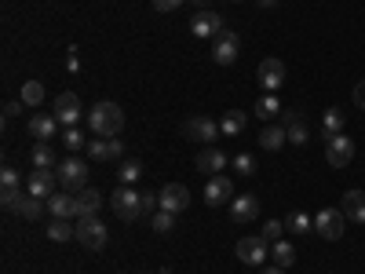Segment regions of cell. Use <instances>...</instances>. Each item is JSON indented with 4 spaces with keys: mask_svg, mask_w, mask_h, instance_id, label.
I'll list each match as a JSON object with an SVG mask.
<instances>
[{
    "mask_svg": "<svg viewBox=\"0 0 365 274\" xmlns=\"http://www.w3.org/2000/svg\"><path fill=\"white\" fill-rule=\"evenodd\" d=\"M88 125L96 136H117L120 128H125V110H120L117 103H96L88 110Z\"/></svg>",
    "mask_w": 365,
    "mask_h": 274,
    "instance_id": "cell-1",
    "label": "cell"
},
{
    "mask_svg": "<svg viewBox=\"0 0 365 274\" xmlns=\"http://www.w3.org/2000/svg\"><path fill=\"white\" fill-rule=\"evenodd\" d=\"M110 208H113V216L125 220V223L146 216V212H143V191H132L128 183H120V187L110 194Z\"/></svg>",
    "mask_w": 365,
    "mask_h": 274,
    "instance_id": "cell-2",
    "label": "cell"
},
{
    "mask_svg": "<svg viewBox=\"0 0 365 274\" xmlns=\"http://www.w3.org/2000/svg\"><path fill=\"white\" fill-rule=\"evenodd\" d=\"M77 241H81L84 249H91V253H103L106 241H110V227H106L99 216H81V223H77Z\"/></svg>",
    "mask_w": 365,
    "mask_h": 274,
    "instance_id": "cell-3",
    "label": "cell"
},
{
    "mask_svg": "<svg viewBox=\"0 0 365 274\" xmlns=\"http://www.w3.org/2000/svg\"><path fill=\"white\" fill-rule=\"evenodd\" d=\"M55 172H58V187L70 191V194H81V191L88 187V165L77 161V158H66Z\"/></svg>",
    "mask_w": 365,
    "mask_h": 274,
    "instance_id": "cell-4",
    "label": "cell"
},
{
    "mask_svg": "<svg viewBox=\"0 0 365 274\" xmlns=\"http://www.w3.org/2000/svg\"><path fill=\"white\" fill-rule=\"evenodd\" d=\"M314 230L325 238V241H340L344 230H347V216H344V208H322L318 216H314Z\"/></svg>",
    "mask_w": 365,
    "mask_h": 274,
    "instance_id": "cell-5",
    "label": "cell"
},
{
    "mask_svg": "<svg viewBox=\"0 0 365 274\" xmlns=\"http://www.w3.org/2000/svg\"><path fill=\"white\" fill-rule=\"evenodd\" d=\"M325 161L332 168H347L354 161V139H347L344 132L340 136H329L325 139Z\"/></svg>",
    "mask_w": 365,
    "mask_h": 274,
    "instance_id": "cell-6",
    "label": "cell"
},
{
    "mask_svg": "<svg viewBox=\"0 0 365 274\" xmlns=\"http://www.w3.org/2000/svg\"><path fill=\"white\" fill-rule=\"evenodd\" d=\"M182 136H187V139H194V143H205V146H212V143H216V136H220V121H212V117L197 113V117H190L187 125H182Z\"/></svg>",
    "mask_w": 365,
    "mask_h": 274,
    "instance_id": "cell-7",
    "label": "cell"
},
{
    "mask_svg": "<svg viewBox=\"0 0 365 274\" xmlns=\"http://www.w3.org/2000/svg\"><path fill=\"white\" fill-rule=\"evenodd\" d=\"M51 113L58 117V125H63V128H77V121H81V96H77V91H63V96H55Z\"/></svg>",
    "mask_w": 365,
    "mask_h": 274,
    "instance_id": "cell-8",
    "label": "cell"
},
{
    "mask_svg": "<svg viewBox=\"0 0 365 274\" xmlns=\"http://www.w3.org/2000/svg\"><path fill=\"white\" fill-rule=\"evenodd\" d=\"M88 158L91 161H117L120 154H125V146H120L117 136H96V139H88Z\"/></svg>",
    "mask_w": 365,
    "mask_h": 274,
    "instance_id": "cell-9",
    "label": "cell"
},
{
    "mask_svg": "<svg viewBox=\"0 0 365 274\" xmlns=\"http://www.w3.org/2000/svg\"><path fill=\"white\" fill-rule=\"evenodd\" d=\"M55 187H58V172H51V168H34L26 179V194L44 198V201L55 194Z\"/></svg>",
    "mask_w": 365,
    "mask_h": 274,
    "instance_id": "cell-10",
    "label": "cell"
},
{
    "mask_svg": "<svg viewBox=\"0 0 365 274\" xmlns=\"http://www.w3.org/2000/svg\"><path fill=\"white\" fill-rule=\"evenodd\" d=\"M227 201H234V183H230V176H212L208 179V187H205V205H212V208H220V205H227Z\"/></svg>",
    "mask_w": 365,
    "mask_h": 274,
    "instance_id": "cell-11",
    "label": "cell"
},
{
    "mask_svg": "<svg viewBox=\"0 0 365 274\" xmlns=\"http://www.w3.org/2000/svg\"><path fill=\"white\" fill-rule=\"evenodd\" d=\"M256 81L270 91V96H274V91H278L282 84H285V63H282V59H263V63H259V73H256Z\"/></svg>",
    "mask_w": 365,
    "mask_h": 274,
    "instance_id": "cell-12",
    "label": "cell"
},
{
    "mask_svg": "<svg viewBox=\"0 0 365 274\" xmlns=\"http://www.w3.org/2000/svg\"><path fill=\"white\" fill-rule=\"evenodd\" d=\"M237 34L234 29H223V34L216 37V48H212V59H216L220 66H234L237 63Z\"/></svg>",
    "mask_w": 365,
    "mask_h": 274,
    "instance_id": "cell-13",
    "label": "cell"
},
{
    "mask_svg": "<svg viewBox=\"0 0 365 274\" xmlns=\"http://www.w3.org/2000/svg\"><path fill=\"white\" fill-rule=\"evenodd\" d=\"M267 256H270V249H267L263 238H241V241H237V260H241V263L259 267Z\"/></svg>",
    "mask_w": 365,
    "mask_h": 274,
    "instance_id": "cell-14",
    "label": "cell"
},
{
    "mask_svg": "<svg viewBox=\"0 0 365 274\" xmlns=\"http://www.w3.org/2000/svg\"><path fill=\"white\" fill-rule=\"evenodd\" d=\"M48 208H51L55 220H73V216H81L77 194H70V191H55V194L48 198Z\"/></svg>",
    "mask_w": 365,
    "mask_h": 274,
    "instance_id": "cell-15",
    "label": "cell"
},
{
    "mask_svg": "<svg viewBox=\"0 0 365 274\" xmlns=\"http://www.w3.org/2000/svg\"><path fill=\"white\" fill-rule=\"evenodd\" d=\"M158 205L165 208V212H182L190 205V191L182 187V183H168V187L158 194Z\"/></svg>",
    "mask_w": 365,
    "mask_h": 274,
    "instance_id": "cell-16",
    "label": "cell"
},
{
    "mask_svg": "<svg viewBox=\"0 0 365 274\" xmlns=\"http://www.w3.org/2000/svg\"><path fill=\"white\" fill-rule=\"evenodd\" d=\"M282 125H285V132H289V143L292 146H303L311 139V125H307V117H303L299 110H289L285 117H282Z\"/></svg>",
    "mask_w": 365,
    "mask_h": 274,
    "instance_id": "cell-17",
    "label": "cell"
},
{
    "mask_svg": "<svg viewBox=\"0 0 365 274\" xmlns=\"http://www.w3.org/2000/svg\"><path fill=\"white\" fill-rule=\"evenodd\" d=\"M190 34L194 37H220L223 34V19L216 11H197L190 19Z\"/></svg>",
    "mask_w": 365,
    "mask_h": 274,
    "instance_id": "cell-18",
    "label": "cell"
},
{
    "mask_svg": "<svg viewBox=\"0 0 365 274\" xmlns=\"http://www.w3.org/2000/svg\"><path fill=\"white\" fill-rule=\"evenodd\" d=\"M259 216V198L256 194H241L230 201V220L234 223H252Z\"/></svg>",
    "mask_w": 365,
    "mask_h": 274,
    "instance_id": "cell-19",
    "label": "cell"
},
{
    "mask_svg": "<svg viewBox=\"0 0 365 274\" xmlns=\"http://www.w3.org/2000/svg\"><path fill=\"white\" fill-rule=\"evenodd\" d=\"M58 117L55 113H37V117H29V136H34L37 143H48V139H55L58 136Z\"/></svg>",
    "mask_w": 365,
    "mask_h": 274,
    "instance_id": "cell-20",
    "label": "cell"
},
{
    "mask_svg": "<svg viewBox=\"0 0 365 274\" xmlns=\"http://www.w3.org/2000/svg\"><path fill=\"white\" fill-rule=\"evenodd\" d=\"M197 172H208V176H220V168H227V154L223 150H216V146H205L201 154H197Z\"/></svg>",
    "mask_w": 365,
    "mask_h": 274,
    "instance_id": "cell-21",
    "label": "cell"
},
{
    "mask_svg": "<svg viewBox=\"0 0 365 274\" xmlns=\"http://www.w3.org/2000/svg\"><path fill=\"white\" fill-rule=\"evenodd\" d=\"M344 216L351 223H365V191H347L344 194Z\"/></svg>",
    "mask_w": 365,
    "mask_h": 274,
    "instance_id": "cell-22",
    "label": "cell"
},
{
    "mask_svg": "<svg viewBox=\"0 0 365 274\" xmlns=\"http://www.w3.org/2000/svg\"><path fill=\"white\" fill-rule=\"evenodd\" d=\"M245 125H249V117H245V110H227L223 117H220V132L230 139V136H241L245 132Z\"/></svg>",
    "mask_w": 365,
    "mask_h": 274,
    "instance_id": "cell-23",
    "label": "cell"
},
{
    "mask_svg": "<svg viewBox=\"0 0 365 274\" xmlns=\"http://www.w3.org/2000/svg\"><path fill=\"white\" fill-rule=\"evenodd\" d=\"M285 143H289L285 125H267V128L259 132V146H263V150H282Z\"/></svg>",
    "mask_w": 365,
    "mask_h": 274,
    "instance_id": "cell-24",
    "label": "cell"
},
{
    "mask_svg": "<svg viewBox=\"0 0 365 274\" xmlns=\"http://www.w3.org/2000/svg\"><path fill=\"white\" fill-rule=\"evenodd\" d=\"M77 208H81V216H96V212L103 208V194L96 187H84L77 194Z\"/></svg>",
    "mask_w": 365,
    "mask_h": 274,
    "instance_id": "cell-25",
    "label": "cell"
},
{
    "mask_svg": "<svg viewBox=\"0 0 365 274\" xmlns=\"http://www.w3.org/2000/svg\"><path fill=\"white\" fill-rule=\"evenodd\" d=\"M344 121H347V117H344L340 106H329L325 117H322V136H325V139H329V136H340V132H344Z\"/></svg>",
    "mask_w": 365,
    "mask_h": 274,
    "instance_id": "cell-26",
    "label": "cell"
},
{
    "mask_svg": "<svg viewBox=\"0 0 365 274\" xmlns=\"http://www.w3.org/2000/svg\"><path fill=\"white\" fill-rule=\"evenodd\" d=\"M44 205H48L44 198H34V194H26V198H22V201L15 205V212H19L22 220H41V216H44Z\"/></svg>",
    "mask_w": 365,
    "mask_h": 274,
    "instance_id": "cell-27",
    "label": "cell"
},
{
    "mask_svg": "<svg viewBox=\"0 0 365 274\" xmlns=\"http://www.w3.org/2000/svg\"><path fill=\"white\" fill-rule=\"evenodd\" d=\"M29 161H34V168H58V165H55L51 143H37L34 150H29Z\"/></svg>",
    "mask_w": 365,
    "mask_h": 274,
    "instance_id": "cell-28",
    "label": "cell"
},
{
    "mask_svg": "<svg viewBox=\"0 0 365 274\" xmlns=\"http://www.w3.org/2000/svg\"><path fill=\"white\" fill-rule=\"evenodd\" d=\"M270 260H274V267H292V260H296V249L289 245V241H274L270 245Z\"/></svg>",
    "mask_w": 365,
    "mask_h": 274,
    "instance_id": "cell-29",
    "label": "cell"
},
{
    "mask_svg": "<svg viewBox=\"0 0 365 274\" xmlns=\"http://www.w3.org/2000/svg\"><path fill=\"white\" fill-rule=\"evenodd\" d=\"M282 110H285V106H282V99H278V96H270V91H267V96H263V99L256 103V117H259V121H270V117H278Z\"/></svg>",
    "mask_w": 365,
    "mask_h": 274,
    "instance_id": "cell-30",
    "label": "cell"
},
{
    "mask_svg": "<svg viewBox=\"0 0 365 274\" xmlns=\"http://www.w3.org/2000/svg\"><path fill=\"white\" fill-rule=\"evenodd\" d=\"M19 103H26V106H41V103H44V84H41V81H26Z\"/></svg>",
    "mask_w": 365,
    "mask_h": 274,
    "instance_id": "cell-31",
    "label": "cell"
},
{
    "mask_svg": "<svg viewBox=\"0 0 365 274\" xmlns=\"http://www.w3.org/2000/svg\"><path fill=\"white\" fill-rule=\"evenodd\" d=\"M48 238H51V241H73V238H77V227H73L70 220H51Z\"/></svg>",
    "mask_w": 365,
    "mask_h": 274,
    "instance_id": "cell-32",
    "label": "cell"
},
{
    "mask_svg": "<svg viewBox=\"0 0 365 274\" xmlns=\"http://www.w3.org/2000/svg\"><path fill=\"white\" fill-rule=\"evenodd\" d=\"M285 227H289L292 234H307V230H314V220L307 216V212H292V216L285 220Z\"/></svg>",
    "mask_w": 365,
    "mask_h": 274,
    "instance_id": "cell-33",
    "label": "cell"
},
{
    "mask_svg": "<svg viewBox=\"0 0 365 274\" xmlns=\"http://www.w3.org/2000/svg\"><path fill=\"white\" fill-rule=\"evenodd\" d=\"M150 227H154L158 234H172V227H175V212H154V220H150Z\"/></svg>",
    "mask_w": 365,
    "mask_h": 274,
    "instance_id": "cell-34",
    "label": "cell"
},
{
    "mask_svg": "<svg viewBox=\"0 0 365 274\" xmlns=\"http://www.w3.org/2000/svg\"><path fill=\"white\" fill-rule=\"evenodd\" d=\"M0 187H4V191H22V176H19V168L4 165V172H0Z\"/></svg>",
    "mask_w": 365,
    "mask_h": 274,
    "instance_id": "cell-35",
    "label": "cell"
},
{
    "mask_svg": "<svg viewBox=\"0 0 365 274\" xmlns=\"http://www.w3.org/2000/svg\"><path fill=\"white\" fill-rule=\"evenodd\" d=\"M63 146L70 150V154H77L81 146H88V139L81 136V128H66V132H63Z\"/></svg>",
    "mask_w": 365,
    "mask_h": 274,
    "instance_id": "cell-36",
    "label": "cell"
},
{
    "mask_svg": "<svg viewBox=\"0 0 365 274\" xmlns=\"http://www.w3.org/2000/svg\"><path fill=\"white\" fill-rule=\"evenodd\" d=\"M117 172H120V183H128V187H132V183L143 176V165H139V161H125Z\"/></svg>",
    "mask_w": 365,
    "mask_h": 274,
    "instance_id": "cell-37",
    "label": "cell"
},
{
    "mask_svg": "<svg viewBox=\"0 0 365 274\" xmlns=\"http://www.w3.org/2000/svg\"><path fill=\"white\" fill-rule=\"evenodd\" d=\"M282 230H285V223H282V220H267V223H263V230H259V238H263V241H278V238H282Z\"/></svg>",
    "mask_w": 365,
    "mask_h": 274,
    "instance_id": "cell-38",
    "label": "cell"
},
{
    "mask_svg": "<svg viewBox=\"0 0 365 274\" xmlns=\"http://www.w3.org/2000/svg\"><path fill=\"white\" fill-rule=\"evenodd\" d=\"M234 168H237V176H252L256 172V158L252 154H237L234 158Z\"/></svg>",
    "mask_w": 365,
    "mask_h": 274,
    "instance_id": "cell-39",
    "label": "cell"
},
{
    "mask_svg": "<svg viewBox=\"0 0 365 274\" xmlns=\"http://www.w3.org/2000/svg\"><path fill=\"white\" fill-rule=\"evenodd\" d=\"M150 4H154L158 11H175L179 4H187V0H150Z\"/></svg>",
    "mask_w": 365,
    "mask_h": 274,
    "instance_id": "cell-40",
    "label": "cell"
},
{
    "mask_svg": "<svg viewBox=\"0 0 365 274\" xmlns=\"http://www.w3.org/2000/svg\"><path fill=\"white\" fill-rule=\"evenodd\" d=\"M154 208H161V205H158V194L143 191V212H154Z\"/></svg>",
    "mask_w": 365,
    "mask_h": 274,
    "instance_id": "cell-41",
    "label": "cell"
},
{
    "mask_svg": "<svg viewBox=\"0 0 365 274\" xmlns=\"http://www.w3.org/2000/svg\"><path fill=\"white\" fill-rule=\"evenodd\" d=\"M354 103H358V110H365V81H358V88H354Z\"/></svg>",
    "mask_w": 365,
    "mask_h": 274,
    "instance_id": "cell-42",
    "label": "cell"
},
{
    "mask_svg": "<svg viewBox=\"0 0 365 274\" xmlns=\"http://www.w3.org/2000/svg\"><path fill=\"white\" fill-rule=\"evenodd\" d=\"M26 103H4V117H19Z\"/></svg>",
    "mask_w": 365,
    "mask_h": 274,
    "instance_id": "cell-43",
    "label": "cell"
},
{
    "mask_svg": "<svg viewBox=\"0 0 365 274\" xmlns=\"http://www.w3.org/2000/svg\"><path fill=\"white\" fill-rule=\"evenodd\" d=\"M259 274H285V267H267V270H259Z\"/></svg>",
    "mask_w": 365,
    "mask_h": 274,
    "instance_id": "cell-44",
    "label": "cell"
},
{
    "mask_svg": "<svg viewBox=\"0 0 365 274\" xmlns=\"http://www.w3.org/2000/svg\"><path fill=\"white\" fill-rule=\"evenodd\" d=\"M256 4H259V8H274V4H278V0H256Z\"/></svg>",
    "mask_w": 365,
    "mask_h": 274,
    "instance_id": "cell-45",
    "label": "cell"
},
{
    "mask_svg": "<svg viewBox=\"0 0 365 274\" xmlns=\"http://www.w3.org/2000/svg\"><path fill=\"white\" fill-rule=\"evenodd\" d=\"M190 4H194V8H197V11H201V8H205V4H212V0H190Z\"/></svg>",
    "mask_w": 365,
    "mask_h": 274,
    "instance_id": "cell-46",
    "label": "cell"
},
{
    "mask_svg": "<svg viewBox=\"0 0 365 274\" xmlns=\"http://www.w3.org/2000/svg\"><path fill=\"white\" fill-rule=\"evenodd\" d=\"M237 4H241V0H237Z\"/></svg>",
    "mask_w": 365,
    "mask_h": 274,
    "instance_id": "cell-47",
    "label": "cell"
}]
</instances>
